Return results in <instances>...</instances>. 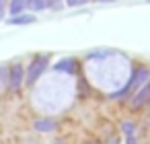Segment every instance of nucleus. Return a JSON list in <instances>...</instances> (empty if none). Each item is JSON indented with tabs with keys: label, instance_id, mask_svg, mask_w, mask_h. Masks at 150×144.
<instances>
[{
	"label": "nucleus",
	"instance_id": "obj_1",
	"mask_svg": "<svg viewBox=\"0 0 150 144\" xmlns=\"http://www.w3.org/2000/svg\"><path fill=\"white\" fill-rule=\"evenodd\" d=\"M150 80V70L146 68V66H140V68H136L134 72H132V78L127 80V84L121 89V91H117V93H113V99H123V97H127L132 91H140L146 82Z\"/></svg>",
	"mask_w": 150,
	"mask_h": 144
},
{
	"label": "nucleus",
	"instance_id": "obj_2",
	"mask_svg": "<svg viewBox=\"0 0 150 144\" xmlns=\"http://www.w3.org/2000/svg\"><path fill=\"white\" fill-rule=\"evenodd\" d=\"M47 64H50V58H47V56H37V58L29 64V68H27V82L33 84V82L47 70Z\"/></svg>",
	"mask_w": 150,
	"mask_h": 144
},
{
	"label": "nucleus",
	"instance_id": "obj_3",
	"mask_svg": "<svg viewBox=\"0 0 150 144\" xmlns=\"http://www.w3.org/2000/svg\"><path fill=\"white\" fill-rule=\"evenodd\" d=\"M148 101H150V80H148L140 91H136V95L132 97V109H140V107H144Z\"/></svg>",
	"mask_w": 150,
	"mask_h": 144
},
{
	"label": "nucleus",
	"instance_id": "obj_4",
	"mask_svg": "<svg viewBox=\"0 0 150 144\" xmlns=\"http://www.w3.org/2000/svg\"><path fill=\"white\" fill-rule=\"evenodd\" d=\"M21 82H23V66L15 64L8 72V87L13 91H17V89H21Z\"/></svg>",
	"mask_w": 150,
	"mask_h": 144
},
{
	"label": "nucleus",
	"instance_id": "obj_5",
	"mask_svg": "<svg viewBox=\"0 0 150 144\" xmlns=\"http://www.w3.org/2000/svg\"><path fill=\"white\" fill-rule=\"evenodd\" d=\"M56 72H62V74H74L76 72V62L72 58H66V60H60L56 66H54Z\"/></svg>",
	"mask_w": 150,
	"mask_h": 144
},
{
	"label": "nucleus",
	"instance_id": "obj_6",
	"mask_svg": "<svg viewBox=\"0 0 150 144\" xmlns=\"http://www.w3.org/2000/svg\"><path fill=\"white\" fill-rule=\"evenodd\" d=\"M35 130H37V132H52V130H56V121L50 119V117L37 119V121H35Z\"/></svg>",
	"mask_w": 150,
	"mask_h": 144
},
{
	"label": "nucleus",
	"instance_id": "obj_7",
	"mask_svg": "<svg viewBox=\"0 0 150 144\" xmlns=\"http://www.w3.org/2000/svg\"><path fill=\"white\" fill-rule=\"evenodd\" d=\"M47 6H54V0H27V9L31 11H45Z\"/></svg>",
	"mask_w": 150,
	"mask_h": 144
},
{
	"label": "nucleus",
	"instance_id": "obj_8",
	"mask_svg": "<svg viewBox=\"0 0 150 144\" xmlns=\"http://www.w3.org/2000/svg\"><path fill=\"white\" fill-rule=\"evenodd\" d=\"M25 9H27V0H11V6H8V11H11V15H13V17L21 15Z\"/></svg>",
	"mask_w": 150,
	"mask_h": 144
},
{
	"label": "nucleus",
	"instance_id": "obj_9",
	"mask_svg": "<svg viewBox=\"0 0 150 144\" xmlns=\"http://www.w3.org/2000/svg\"><path fill=\"white\" fill-rule=\"evenodd\" d=\"M35 19L31 17V15H17V17H13L8 23L11 25H27V23H33Z\"/></svg>",
	"mask_w": 150,
	"mask_h": 144
},
{
	"label": "nucleus",
	"instance_id": "obj_10",
	"mask_svg": "<svg viewBox=\"0 0 150 144\" xmlns=\"http://www.w3.org/2000/svg\"><path fill=\"white\" fill-rule=\"evenodd\" d=\"M121 132H123L125 136L136 134V123H134V121H129V119H127V121H123V123H121Z\"/></svg>",
	"mask_w": 150,
	"mask_h": 144
},
{
	"label": "nucleus",
	"instance_id": "obj_11",
	"mask_svg": "<svg viewBox=\"0 0 150 144\" xmlns=\"http://www.w3.org/2000/svg\"><path fill=\"white\" fill-rule=\"evenodd\" d=\"M86 0H66V4L68 6H78V4H84Z\"/></svg>",
	"mask_w": 150,
	"mask_h": 144
},
{
	"label": "nucleus",
	"instance_id": "obj_12",
	"mask_svg": "<svg viewBox=\"0 0 150 144\" xmlns=\"http://www.w3.org/2000/svg\"><path fill=\"white\" fill-rule=\"evenodd\" d=\"M125 144H138V140H136V134H129V136H125Z\"/></svg>",
	"mask_w": 150,
	"mask_h": 144
},
{
	"label": "nucleus",
	"instance_id": "obj_13",
	"mask_svg": "<svg viewBox=\"0 0 150 144\" xmlns=\"http://www.w3.org/2000/svg\"><path fill=\"white\" fill-rule=\"evenodd\" d=\"M2 15H4V0H0V19H2Z\"/></svg>",
	"mask_w": 150,
	"mask_h": 144
},
{
	"label": "nucleus",
	"instance_id": "obj_14",
	"mask_svg": "<svg viewBox=\"0 0 150 144\" xmlns=\"http://www.w3.org/2000/svg\"><path fill=\"white\" fill-rule=\"evenodd\" d=\"M109 144H117V140H111V142H109Z\"/></svg>",
	"mask_w": 150,
	"mask_h": 144
},
{
	"label": "nucleus",
	"instance_id": "obj_15",
	"mask_svg": "<svg viewBox=\"0 0 150 144\" xmlns=\"http://www.w3.org/2000/svg\"><path fill=\"white\" fill-rule=\"evenodd\" d=\"M88 144H97V142H88Z\"/></svg>",
	"mask_w": 150,
	"mask_h": 144
},
{
	"label": "nucleus",
	"instance_id": "obj_16",
	"mask_svg": "<svg viewBox=\"0 0 150 144\" xmlns=\"http://www.w3.org/2000/svg\"><path fill=\"white\" fill-rule=\"evenodd\" d=\"M58 144H62V142H58Z\"/></svg>",
	"mask_w": 150,
	"mask_h": 144
},
{
	"label": "nucleus",
	"instance_id": "obj_17",
	"mask_svg": "<svg viewBox=\"0 0 150 144\" xmlns=\"http://www.w3.org/2000/svg\"><path fill=\"white\" fill-rule=\"evenodd\" d=\"M148 2H150V0H148Z\"/></svg>",
	"mask_w": 150,
	"mask_h": 144
}]
</instances>
